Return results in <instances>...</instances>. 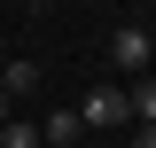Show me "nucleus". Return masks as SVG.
Wrapping results in <instances>:
<instances>
[{"mask_svg": "<svg viewBox=\"0 0 156 148\" xmlns=\"http://www.w3.org/2000/svg\"><path fill=\"white\" fill-rule=\"evenodd\" d=\"M148 55H156V39L140 31V23H117L109 31V70H140L148 78Z\"/></svg>", "mask_w": 156, "mask_h": 148, "instance_id": "obj_1", "label": "nucleus"}, {"mask_svg": "<svg viewBox=\"0 0 156 148\" xmlns=\"http://www.w3.org/2000/svg\"><path fill=\"white\" fill-rule=\"evenodd\" d=\"M78 125H133V101H125V86H94L86 101H78Z\"/></svg>", "mask_w": 156, "mask_h": 148, "instance_id": "obj_2", "label": "nucleus"}, {"mask_svg": "<svg viewBox=\"0 0 156 148\" xmlns=\"http://www.w3.org/2000/svg\"><path fill=\"white\" fill-rule=\"evenodd\" d=\"M78 132H86V125H78V109H55V117H39V148H70Z\"/></svg>", "mask_w": 156, "mask_h": 148, "instance_id": "obj_3", "label": "nucleus"}, {"mask_svg": "<svg viewBox=\"0 0 156 148\" xmlns=\"http://www.w3.org/2000/svg\"><path fill=\"white\" fill-rule=\"evenodd\" d=\"M31 86H39V62H0V93L8 101H23Z\"/></svg>", "mask_w": 156, "mask_h": 148, "instance_id": "obj_4", "label": "nucleus"}, {"mask_svg": "<svg viewBox=\"0 0 156 148\" xmlns=\"http://www.w3.org/2000/svg\"><path fill=\"white\" fill-rule=\"evenodd\" d=\"M125 101H133V117H140V125H156V78H140Z\"/></svg>", "mask_w": 156, "mask_h": 148, "instance_id": "obj_5", "label": "nucleus"}, {"mask_svg": "<svg viewBox=\"0 0 156 148\" xmlns=\"http://www.w3.org/2000/svg\"><path fill=\"white\" fill-rule=\"evenodd\" d=\"M0 148H39V125H23V117H8V125H0Z\"/></svg>", "mask_w": 156, "mask_h": 148, "instance_id": "obj_6", "label": "nucleus"}, {"mask_svg": "<svg viewBox=\"0 0 156 148\" xmlns=\"http://www.w3.org/2000/svg\"><path fill=\"white\" fill-rule=\"evenodd\" d=\"M133 148H156V125H140V132H133Z\"/></svg>", "mask_w": 156, "mask_h": 148, "instance_id": "obj_7", "label": "nucleus"}, {"mask_svg": "<svg viewBox=\"0 0 156 148\" xmlns=\"http://www.w3.org/2000/svg\"><path fill=\"white\" fill-rule=\"evenodd\" d=\"M8 117H16V101H8V93H0V125H8Z\"/></svg>", "mask_w": 156, "mask_h": 148, "instance_id": "obj_8", "label": "nucleus"}]
</instances>
